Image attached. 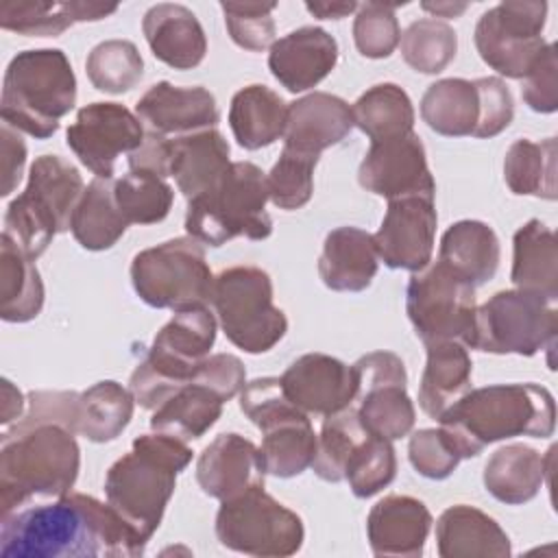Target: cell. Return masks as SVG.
I'll list each match as a JSON object with an SVG mask.
<instances>
[{"label":"cell","mask_w":558,"mask_h":558,"mask_svg":"<svg viewBox=\"0 0 558 558\" xmlns=\"http://www.w3.org/2000/svg\"><path fill=\"white\" fill-rule=\"evenodd\" d=\"M288 105L266 85H248L235 92L229 107V126L246 150L270 146L283 137Z\"/></svg>","instance_id":"35"},{"label":"cell","mask_w":558,"mask_h":558,"mask_svg":"<svg viewBox=\"0 0 558 558\" xmlns=\"http://www.w3.org/2000/svg\"><path fill=\"white\" fill-rule=\"evenodd\" d=\"M421 7H423V11L432 13L434 20L436 17H458L460 13L466 11L464 2H460V4H456V2H423Z\"/></svg>","instance_id":"58"},{"label":"cell","mask_w":558,"mask_h":558,"mask_svg":"<svg viewBox=\"0 0 558 558\" xmlns=\"http://www.w3.org/2000/svg\"><path fill=\"white\" fill-rule=\"evenodd\" d=\"M170 150H172V140L148 131L144 135V142L133 153H129V168L153 172L166 179L170 177Z\"/></svg>","instance_id":"54"},{"label":"cell","mask_w":558,"mask_h":558,"mask_svg":"<svg viewBox=\"0 0 558 558\" xmlns=\"http://www.w3.org/2000/svg\"><path fill=\"white\" fill-rule=\"evenodd\" d=\"M4 558L142 556L118 512L92 495L68 493L48 504H28L0 517Z\"/></svg>","instance_id":"1"},{"label":"cell","mask_w":558,"mask_h":558,"mask_svg":"<svg viewBox=\"0 0 558 558\" xmlns=\"http://www.w3.org/2000/svg\"><path fill=\"white\" fill-rule=\"evenodd\" d=\"M423 122L447 137L473 135L480 120V96L473 81L440 78L421 98Z\"/></svg>","instance_id":"38"},{"label":"cell","mask_w":558,"mask_h":558,"mask_svg":"<svg viewBox=\"0 0 558 558\" xmlns=\"http://www.w3.org/2000/svg\"><path fill=\"white\" fill-rule=\"evenodd\" d=\"M547 2H499L475 24V48L497 74L523 78L541 57Z\"/></svg>","instance_id":"15"},{"label":"cell","mask_w":558,"mask_h":558,"mask_svg":"<svg viewBox=\"0 0 558 558\" xmlns=\"http://www.w3.org/2000/svg\"><path fill=\"white\" fill-rule=\"evenodd\" d=\"M214 275L198 240L172 238L140 251L131 262L135 294L157 310H187L211 303Z\"/></svg>","instance_id":"10"},{"label":"cell","mask_w":558,"mask_h":558,"mask_svg":"<svg viewBox=\"0 0 558 558\" xmlns=\"http://www.w3.org/2000/svg\"><path fill=\"white\" fill-rule=\"evenodd\" d=\"M427 347V362L418 386V405L432 416L440 418L460 397L471 390V355L462 342L445 340Z\"/></svg>","instance_id":"30"},{"label":"cell","mask_w":558,"mask_h":558,"mask_svg":"<svg viewBox=\"0 0 558 558\" xmlns=\"http://www.w3.org/2000/svg\"><path fill=\"white\" fill-rule=\"evenodd\" d=\"M377 264L373 233L357 227H338L323 242L318 275L329 290L362 292L377 275Z\"/></svg>","instance_id":"27"},{"label":"cell","mask_w":558,"mask_h":558,"mask_svg":"<svg viewBox=\"0 0 558 558\" xmlns=\"http://www.w3.org/2000/svg\"><path fill=\"white\" fill-rule=\"evenodd\" d=\"M116 11L118 4L102 2L7 0L0 4V26L26 37H57L76 22H98Z\"/></svg>","instance_id":"29"},{"label":"cell","mask_w":558,"mask_h":558,"mask_svg":"<svg viewBox=\"0 0 558 558\" xmlns=\"http://www.w3.org/2000/svg\"><path fill=\"white\" fill-rule=\"evenodd\" d=\"M510 279L519 290L558 299V244L554 231L538 218L527 220L512 238Z\"/></svg>","instance_id":"33"},{"label":"cell","mask_w":558,"mask_h":558,"mask_svg":"<svg viewBox=\"0 0 558 558\" xmlns=\"http://www.w3.org/2000/svg\"><path fill=\"white\" fill-rule=\"evenodd\" d=\"M192 462L187 442L168 434H142L105 477L107 504L126 523L140 547L157 532L174 493L177 475Z\"/></svg>","instance_id":"4"},{"label":"cell","mask_w":558,"mask_h":558,"mask_svg":"<svg viewBox=\"0 0 558 558\" xmlns=\"http://www.w3.org/2000/svg\"><path fill=\"white\" fill-rule=\"evenodd\" d=\"M113 179L96 177L83 192L74 216H72V235L87 251H107L111 248L126 231L129 222L120 214L113 198Z\"/></svg>","instance_id":"39"},{"label":"cell","mask_w":558,"mask_h":558,"mask_svg":"<svg viewBox=\"0 0 558 558\" xmlns=\"http://www.w3.org/2000/svg\"><path fill=\"white\" fill-rule=\"evenodd\" d=\"M44 307V283L33 259L7 235L0 238V318L28 323Z\"/></svg>","instance_id":"36"},{"label":"cell","mask_w":558,"mask_h":558,"mask_svg":"<svg viewBox=\"0 0 558 558\" xmlns=\"http://www.w3.org/2000/svg\"><path fill=\"white\" fill-rule=\"evenodd\" d=\"M211 305L231 344L246 353L270 351L288 331L286 314L272 303V281L257 266H231L214 279Z\"/></svg>","instance_id":"11"},{"label":"cell","mask_w":558,"mask_h":558,"mask_svg":"<svg viewBox=\"0 0 558 558\" xmlns=\"http://www.w3.org/2000/svg\"><path fill=\"white\" fill-rule=\"evenodd\" d=\"M368 429L362 423L355 408H344L336 414L325 416L323 429L316 442V456L312 462L314 473L325 482L344 480L347 462L353 449L366 438Z\"/></svg>","instance_id":"43"},{"label":"cell","mask_w":558,"mask_h":558,"mask_svg":"<svg viewBox=\"0 0 558 558\" xmlns=\"http://www.w3.org/2000/svg\"><path fill=\"white\" fill-rule=\"evenodd\" d=\"M357 373V414L366 429L386 440L403 438L414 427V403L408 397V373L392 351H373L353 364Z\"/></svg>","instance_id":"16"},{"label":"cell","mask_w":558,"mask_h":558,"mask_svg":"<svg viewBox=\"0 0 558 558\" xmlns=\"http://www.w3.org/2000/svg\"><path fill=\"white\" fill-rule=\"evenodd\" d=\"M76 434L54 421H15L0 440V517L72 490L81 449Z\"/></svg>","instance_id":"2"},{"label":"cell","mask_w":558,"mask_h":558,"mask_svg":"<svg viewBox=\"0 0 558 558\" xmlns=\"http://www.w3.org/2000/svg\"><path fill=\"white\" fill-rule=\"evenodd\" d=\"M144 126L120 102H92L78 109L65 142L78 161L100 179H111L116 159L144 142Z\"/></svg>","instance_id":"17"},{"label":"cell","mask_w":558,"mask_h":558,"mask_svg":"<svg viewBox=\"0 0 558 558\" xmlns=\"http://www.w3.org/2000/svg\"><path fill=\"white\" fill-rule=\"evenodd\" d=\"M429 527L427 506L410 495H388L366 517V536L375 556L418 558Z\"/></svg>","instance_id":"24"},{"label":"cell","mask_w":558,"mask_h":558,"mask_svg":"<svg viewBox=\"0 0 558 558\" xmlns=\"http://www.w3.org/2000/svg\"><path fill=\"white\" fill-rule=\"evenodd\" d=\"M438 421L458 453L475 458L497 440L551 436L556 403L551 392L538 384H493L469 390Z\"/></svg>","instance_id":"3"},{"label":"cell","mask_w":558,"mask_h":558,"mask_svg":"<svg viewBox=\"0 0 558 558\" xmlns=\"http://www.w3.org/2000/svg\"><path fill=\"white\" fill-rule=\"evenodd\" d=\"M240 410L264 434L259 456L264 471L294 477L312 466L318 436L303 410L286 395L279 377H257L240 390Z\"/></svg>","instance_id":"9"},{"label":"cell","mask_w":558,"mask_h":558,"mask_svg":"<svg viewBox=\"0 0 558 558\" xmlns=\"http://www.w3.org/2000/svg\"><path fill=\"white\" fill-rule=\"evenodd\" d=\"M0 153H2V196H9L24 172V163H26V144L20 137L17 129H13L11 124L2 122L0 126Z\"/></svg>","instance_id":"55"},{"label":"cell","mask_w":558,"mask_h":558,"mask_svg":"<svg viewBox=\"0 0 558 558\" xmlns=\"http://www.w3.org/2000/svg\"><path fill=\"white\" fill-rule=\"evenodd\" d=\"M22 410H24L22 392L9 379H2V414H0V423L9 425L13 421H20L22 418Z\"/></svg>","instance_id":"56"},{"label":"cell","mask_w":558,"mask_h":558,"mask_svg":"<svg viewBox=\"0 0 558 558\" xmlns=\"http://www.w3.org/2000/svg\"><path fill=\"white\" fill-rule=\"evenodd\" d=\"M74 105L76 76L63 50H24L9 61L0 98L2 122L35 140H48Z\"/></svg>","instance_id":"5"},{"label":"cell","mask_w":558,"mask_h":558,"mask_svg":"<svg viewBox=\"0 0 558 558\" xmlns=\"http://www.w3.org/2000/svg\"><path fill=\"white\" fill-rule=\"evenodd\" d=\"M506 185L519 196L554 201L556 192V137L543 142L517 140L504 159Z\"/></svg>","instance_id":"42"},{"label":"cell","mask_w":558,"mask_h":558,"mask_svg":"<svg viewBox=\"0 0 558 558\" xmlns=\"http://www.w3.org/2000/svg\"><path fill=\"white\" fill-rule=\"evenodd\" d=\"M142 31L153 54L174 70H192L205 59V31L198 17L183 4H153L144 13Z\"/></svg>","instance_id":"26"},{"label":"cell","mask_w":558,"mask_h":558,"mask_svg":"<svg viewBox=\"0 0 558 558\" xmlns=\"http://www.w3.org/2000/svg\"><path fill=\"white\" fill-rule=\"evenodd\" d=\"M218 541L248 556H292L303 545V521L275 497L255 488L220 504L216 514Z\"/></svg>","instance_id":"14"},{"label":"cell","mask_w":558,"mask_h":558,"mask_svg":"<svg viewBox=\"0 0 558 558\" xmlns=\"http://www.w3.org/2000/svg\"><path fill=\"white\" fill-rule=\"evenodd\" d=\"M475 310V288L440 262L408 281L405 312L425 344L456 340L471 347Z\"/></svg>","instance_id":"13"},{"label":"cell","mask_w":558,"mask_h":558,"mask_svg":"<svg viewBox=\"0 0 558 558\" xmlns=\"http://www.w3.org/2000/svg\"><path fill=\"white\" fill-rule=\"evenodd\" d=\"M554 301L527 290H501L475 310L471 349L506 355H536L556 344Z\"/></svg>","instance_id":"12"},{"label":"cell","mask_w":558,"mask_h":558,"mask_svg":"<svg viewBox=\"0 0 558 558\" xmlns=\"http://www.w3.org/2000/svg\"><path fill=\"white\" fill-rule=\"evenodd\" d=\"M338 61L336 39L318 26H301L270 46L268 68L292 94L318 85Z\"/></svg>","instance_id":"23"},{"label":"cell","mask_w":558,"mask_h":558,"mask_svg":"<svg viewBox=\"0 0 558 558\" xmlns=\"http://www.w3.org/2000/svg\"><path fill=\"white\" fill-rule=\"evenodd\" d=\"M264 475L259 447L235 432L216 436L196 460L198 486L220 501L264 488Z\"/></svg>","instance_id":"21"},{"label":"cell","mask_w":558,"mask_h":558,"mask_svg":"<svg viewBox=\"0 0 558 558\" xmlns=\"http://www.w3.org/2000/svg\"><path fill=\"white\" fill-rule=\"evenodd\" d=\"M401 31L397 22V4L366 2L357 7L353 20V41L360 54L368 59H386L399 46Z\"/></svg>","instance_id":"49"},{"label":"cell","mask_w":558,"mask_h":558,"mask_svg":"<svg viewBox=\"0 0 558 558\" xmlns=\"http://www.w3.org/2000/svg\"><path fill=\"white\" fill-rule=\"evenodd\" d=\"M399 41L403 61L423 74L442 72L458 50L456 31L447 22L434 17L414 20Z\"/></svg>","instance_id":"46"},{"label":"cell","mask_w":558,"mask_h":558,"mask_svg":"<svg viewBox=\"0 0 558 558\" xmlns=\"http://www.w3.org/2000/svg\"><path fill=\"white\" fill-rule=\"evenodd\" d=\"M216 342V316L201 307L174 312L157 331L144 360L129 379V390L146 410H157L177 390L192 384Z\"/></svg>","instance_id":"6"},{"label":"cell","mask_w":558,"mask_h":558,"mask_svg":"<svg viewBox=\"0 0 558 558\" xmlns=\"http://www.w3.org/2000/svg\"><path fill=\"white\" fill-rule=\"evenodd\" d=\"M357 181L366 192L388 201L412 194H436L423 142L412 131L390 140L371 142V148L360 163Z\"/></svg>","instance_id":"19"},{"label":"cell","mask_w":558,"mask_h":558,"mask_svg":"<svg viewBox=\"0 0 558 558\" xmlns=\"http://www.w3.org/2000/svg\"><path fill=\"white\" fill-rule=\"evenodd\" d=\"M397 475V456L392 440H386L375 434H366V438L353 449L344 480L349 482L351 490L360 499H368L386 488Z\"/></svg>","instance_id":"47"},{"label":"cell","mask_w":558,"mask_h":558,"mask_svg":"<svg viewBox=\"0 0 558 558\" xmlns=\"http://www.w3.org/2000/svg\"><path fill=\"white\" fill-rule=\"evenodd\" d=\"M473 83L480 96V120L473 137H495L508 129L514 118L512 94L497 76H482Z\"/></svg>","instance_id":"52"},{"label":"cell","mask_w":558,"mask_h":558,"mask_svg":"<svg viewBox=\"0 0 558 558\" xmlns=\"http://www.w3.org/2000/svg\"><path fill=\"white\" fill-rule=\"evenodd\" d=\"M357 7L360 4L355 2H307L305 4V9L318 20H340L357 11Z\"/></svg>","instance_id":"57"},{"label":"cell","mask_w":558,"mask_h":558,"mask_svg":"<svg viewBox=\"0 0 558 558\" xmlns=\"http://www.w3.org/2000/svg\"><path fill=\"white\" fill-rule=\"evenodd\" d=\"M135 116L148 126L150 133H194L214 129L220 111L209 89L177 87L168 81L155 83L135 105Z\"/></svg>","instance_id":"22"},{"label":"cell","mask_w":558,"mask_h":558,"mask_svg":"<svg viewBox=\"0 0 558 558\" xmlns=\"http://www.w3.org/2000/svg\"><path fill=\"white\" fill-rule=\"evenodd\" d=\"M266 201V174L251 161H233L211 187L187 201L185 231L209 246L238 235L266 240L272 233Z\"/></svg>","instance_id":"7"},{"label":"cell","mask_w":558,"mask_h":558,"mask_svg":"<svg viewBox=\"0 0 558 558\" xmlns=\"http://www.w3.org/2000/svg\"><path fill=\"white\" fill-rule=\"evenodd\" d=\"M229 163V144L216 129H203L172 140L170 177L187 201L211 187Z\"/></svg>","instance_id":"31"},{"label":"cell","mask_w":558,"mask_h":558,"mask_svg":"<svg viewBox=\"0 0 558 558\" xmlns=\"http://www.w3.org/2000/svg\"><path fill=\"white\" fill-rule=\"evenodd\" d=\"M410 464L427 480H445L460 464L462 456L442 429H418L408 442Z\"/></svg>","instance_id":"51"},{"label":"cell","mask_w":558,"mask_h":558,"mask_svg":"<svg viewBox=\"0 0 558 558\" xmlns=\"http://www.w3.org/2000/svg\"><path fill=\"white\" fill-rule=\"evenodd\" d=\"M547 471V460L536 449L510 442L488 458L482 480L497 501L519 506L536 497Z\"/></svg>","instance_id":"34"},{"label":"cell","mask_w":558,"mask_h":558,"mask_svg":"<svg viewBox=\"0 0 558 558\" xmlns=\"http://www.w3.org/2000/svg\"><path fill=\"white\" fill-rule=\"evenodd\" d=\"M353 126L371 137V142L405 135L414 124V107L410 96L395 83H379L366 89L351 107Z\"/></svg>","instance_id":"41"},{"label":"cell","mask_w":558,"mask_h":558,"mask_svg":"<svg viewBox=\"0 0 558 558\" xmlns=\"http://www.w3.org/2000/svg\"><path fill=\"white\" fill-rule=\"evenodd\" d=\"M499 257V238L482 220H458L440 238L438 262L473 288L495 277Z\"/></svg>","instance_id":"32"},{"label":"cell","mask_w":558,"mask_h":558,"mask_svg":"<svg viewBox=\"0 0 558 558\" xmlns=\"http://www.w3.org/2000/svg\"><path fill=\"white\" fill-rule=\"evenodd\" d=\"M316 155H307L283 146L277 163L266 174L268 201L286 211L299 209L310 203L314 192V168Z\"/></svg>","instance_id":"48"},{"label":"cell","mask_w":558,"mask_h":558,"mask_svg":"<svg viewBox=\"0 0 558 558\" xmlns=\"http://www.w3.org/2000/svg\"><path fill=\"white\" fill-rule=\"evenodd\" d=\"M225 399L201 381H192L166 399L150 418V429L183 442L201 438L222 414Z\"/></svg>","instance_id":"37"},{"label":"cell","mask_w":558,"mask_h":558,"mask_svg":"<svg viewBox=\"0 0 558 558\" xmlns=\"http://www.w3.org/2000/svg\"><path fill=\"white\" fill-rule=\"evenodd\" d=\"M521 96L536 113H554L558 109V78H556V46L545 44L541 57L523 76Z\"/></svg>","instance_id":"53"},{"label":"cell","mask_w":558,"mask_h":558,"mask_svg":"<svg viewBox=\"0 0 558 558\" xmlns=\"http://www.w3.org/2000/svg\"><path fill=\"white\" fill-rule=\"evenodd\" d=\"M135 397L122 384L105 379L78 395L76 434L92 442L116 440L133 418Z\"/></svg>","instance_id":"40"},{"label":"cell","mask_w":558,"mask_h":558,"mask_svg":"<svg viewBox=\"0 0 558 558\" xmlns=\"http://www.w3.org/2000/svg\"><path fill=\"white\" fill-rule=\"evenodd\" d=\"M436 222L434 196L412 194L388 201L386 216L373 233L379 259L388 268L423 270L432 262Z\"/></svg>","instance_id":"18"},{"label":"cell","mask_w":558,"mask_h":558,"mask_svg":"<svg viewBox=\"0 0 558 558\" xmlns=\"http://www.w3.org/2000/svg\"><path fill=\"white\" fill-rule=\"evenodd\" d=\"M89 83L105 94H124L144 76L140 50L129 39H107L92 48L85 61Z\"/></svg>","instance_id":"44"},{"label":"cell","mask_w":558,"mask_h":558,"mask_svg":"<svg viewBox=\"0 0 558 558\" xmlns=\"http://www.w3.org/2000/svg\"><path fill=\"white\" fill-rule=\"evenodd\" d=\"M288 399L305 414L329 416L349 408L357 397V373L327 353L296 357L279 377Z\"/></svg>","instance_id":"20"},{"label":"cell","mask_w":558,"mask_h":558,"mask_svg":"<svg viewBox=\"0 0 558 558\" xmlns=\"http://www.w3.org/2000/svg\"><path fill=\"white\" fill-rule=\"evenodd\" d=\"M353 129V116L347 100L327 92H312L288 105L283 146L316 155L342 142Z\"/></svg>","instance_id":"25"},{"label":"cell","mask_w":558,"mask_h":558,"mask_svg":"<svg viewBox=\"0 0 558 558\" xmlns=\"http://www.w3.org/2000/svg\"><path fill=\"white\" fill-rule=\"evenodd\" d=\"M113 198L129 225H155L168 216L174 192L166 179L153 172L131 170L116 181Z\"/></svg>","instance_id":"45"},{"label":"cell","mask_w":558,"mask_h":558,"mask_svg":"<svg viewBox=\"0 0 558 558\" xmlns=\"http://www.w3.org/2000/svg\"><path fill=\"white\" fill-rule=\"evenodd\" d=\"M85 192L81 172L59 155H41L28 170V183L4 214V231L33 262L46 253L57 233L72 227Z\"/></svg>","instance_id":"8"},{"label":"cell","mask_w":558,"mask_h":558,"mask_svg":"<svg viewBox=\"0 0 558 558\" xmlns=\"http://www.w3.org/2000/svg\"><path fill=\"white\" fill-rule=\"evenodd\" d=\"M275 2H220L231 39L251 52H262L275 44Z\"/></svg>","instance_id":"50"},{"label":"cell","mask_w":558,"mask_h":558,"mask_svg":"<svg viewBox=\"0 0 558 558\" xmlns=\"http://www.w3.org/2000/svg\"><path fill=\"white\" fill-rule=\"evenodd\" d=\"M436 549L442 558H508L510 538L486 512L458 504L436 521Z\"/></svg>","instance_id":"28"}]
</instances>
